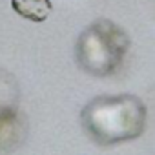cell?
Segmentation results:
<instances>
[{
	"label": "cell",
	"mask_w": 155,
	"mask_h": 155,
	"mask_svg": "<svg viewBox=\"0 0 155 155\" xmlns=\"http://www.w3.org/2000/svg\"><path fill=\"white\" fill-rule=\"evenodd\" d=\"M26 133V126L17 119L15 111L0 115V150H13Z\"/></svg>",
	"instance_id": "cell-3"
},
{
	"label": "cell",
	"mask_w": 155,
	"mask_h": 155,
	"mask_svg": "<svg viewBox=\"0 0 155 155\" xmlns=\"http://www.w3.org/2000/svg\"><path fill=\"white\" fill-rule=\"evenodd\" d=\"M13 9L31 22H44L51 15V2L49 0H13Z\"/></svg>",
	"instance_id": "cell-4"
},
{
	"label": "cell",
	"mask_w": 155,
	"mask_h": 155,
	"mask_svg": "<svg viewBox=\"0 0 155 155\" xmlns=\"http://www.w3.org/2000/svg\"><path fill=\"white\" fill-rule=\"evenodd\" d=\"M15 102H17V86L13 75L0 71V115L15 111Z\"/></svg>",
	"instance_id": "cell-5"
},
{
	"label": "cell",
	"mask_w": 155,
	"mask_h": 155,
	"mask_svg": "<svg viewBox=\"0 0 155 155\" xmlns=\"http://www.w3.org/2000/svg\"><path fill=\"white\" fill-rule=\"evenodd\" d=\"M81 117L88 135L97 144L108 146L137 139L144 131L146 106L130 93L101 95L84 106Z\"/></svg>",
	"instance_id": "cell-1"
},
{
	"label": "cell",
	"mask_w": 155,
	"mask_h": 155,
	"mask_svg": "<svg viewBox=\"0 0 155 155\" xmlns=\"http://www.w3.org/2000/svg\"><path fill=\"white\" fill-rule=\"evenodd\" d=\"M130 38L122 28L101 18L90 24L77 40V60L81 68L95 77L113 75L124 62Z\"/></svg>",
	"instance_id": "cell-2"
}]
</instances>
